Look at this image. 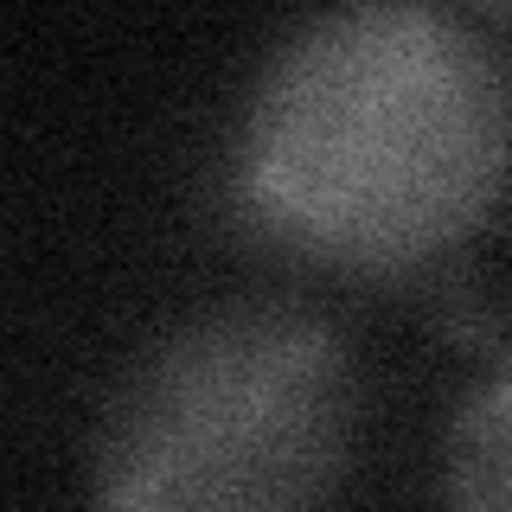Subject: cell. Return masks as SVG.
I'll use <instances>...</instances> for the list:
<instances>
[{"label":"cell","mask_w":512,"mask_h":512,"mask_svg":"<svg viewBox=\"0 0 512 512\" xmlns=\"http://www.w3.org/2000/svg\"><path fill=\"white\" fill-rule=\"evenodd\" d=\"M359 448V365L295 301L186 314L116 378L96 512H333Z\"/></svg>","instance_id":"2"},{"label":"cell","mask_w":512,"mask_h":512,"mask_svg":"<svg viewBox=\"0 0 512 512\" xmlns=\"http://www.w3.org/2000/svg\"><path fill=\"white\" fill-rule=\"evenodd\" d=\"M512 84L487 20L359 0L295 26L231 135L250 231L333 276H410L468 244L506 186Z\"/></svg>","instance_id":"1"},{"label":"cell","mask_w":512,"mask_h":512,"mask_svg":"<svg viewBox=\"0 0 512 512\" xmlns=\"http://www.w3.org/2000/svg\"><path fill=\"white\" fill-rule=\"evenodd\" d=\"M506 378H493L474 404L455 410L448 423V455H442V487H448V512H506Z\"/></svg>","instance_id":"3"}]
</instances>
